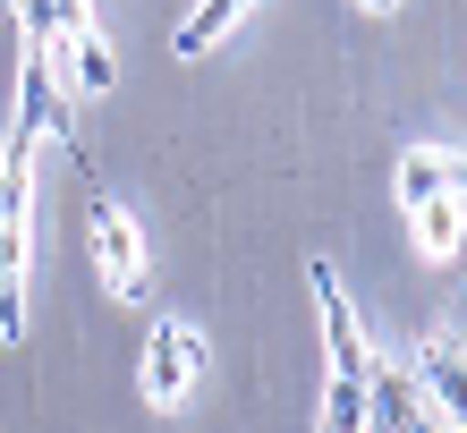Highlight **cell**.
Wrapping results in <instances>:
<instances>
[{
	"label": "cell",
	"mask_w": 467,
	"mask_h": 433,
	"mask_svg": "<svg viewBox=\"0 0 467 433\" xmlns=\"http://www.w3.org/2000/svg\"><path fill=\"white\" fill-rule=\"evenodd\" d=\"M68 137L77 170L94 179L86 145L60 111V86H51V60L26 51L17 68V119H9V153H0V340H26V273H35V137Z\"/></svg>",
	"instance_id": "cell-1"
},
{
	"label": "cell",
	"mask_w": 467,
	"mask_h": 433,
	"mask_svg": "<svg viewBox=\"0 0 467 433\" xmlns=\"http://www.w3.org/2000/svg\"><path fill=\"white\" fill-rule=\"evenodd\" d=\"M315 306H323V433H366L374 340H366V323H357V306H348L332 263H315Z\"/></svg>",
	"instance_id": "cell-2"
},
{
	"label": "cell",
	"mask_w": 467,
	"mask_h": 433,
	"mask_svg": "<svg viewBox=\"0 0 467 433\" xmlns=\"http://www.w3.org/2000/svg\"><path fill=\"white\" fill-rule=\"evenodd\" d=\"M86 247H94V273H102V289L119 297V306H136L145 297V230H136V212L111 196V187H94L86 196Z\"/></svg>",
	"instance_id": "cell-3"
},
{
	"label": "cell",
	"mask_w": 467,
	"mask_h": 433,
	"mask_svg": "<svg viewBox=\"0 0 467 433\" xmlns=\"http://www.w3.org/2000/svg\"><path fill=\"white\" fill-rule=\"evenodd\" d=\"M196 374H204V340L187 332V323H153L145 332V399L161 417H179V399H187Z\"/></svg>",
	"instance_id": "cell-4"
},
{
	"label": "cell",
	"mask_w": 467,
	"mask_h": 433,
	"mask_svg": "<svg viewBox=\"0 0 467 433\" xmlns=\"http://www.w3.org/2000/svg\"><path fill=\"white\" fill-rule=\"evenodd\" d=\"M366 408L391 425V433H459V425L433 417V408H425V391L408 383V374H391V366H374V374H366Z\"/></svg>",
	"instance_id": "cell-5"
},
{
	"label": "cell",
	"mask_w": 467,
	"mask_h": 433,
	"mask_svg": "<svg viewBox=\"0 0 467 433\" xmlns=\"http://www.w3.org/2000/svg\"><path fill=\"white\" fill-rule=\"evenodd\" d=\"M451 187H459V153H442V145H417V153H400V204L451 196Z\"/></svg>",
	"instance_id": "cell-6"
},
{
	"label": "cell",
	"mask_w": 467,
	"mask_h": 433,
	"mask_svg": "<svg viewBox=\"0 0 467 433\" xmlns=\"http://www.w3.org/2000/svg\"><path fill=\"white\" fill-rule=\"evenodd\" d=\"M417 391H425L433 417L459 425V348H451V340H425V348H417Z\"/></svg>",
	"instance_id": "cell-7"
},
{
	"label": "cell",
	"mask_w": 467,
	"mask_h": 433,
	"mask_svg": "<svg viewBox=\"0 0 467 433\" xmlns=\"http://www.w3.org/2000/svg\"><path fill=\"white\" fill-rule=\"evenodd\" d=\"M246 9H255V0H196V9L179 17V60H204V51L222 43L230 26L246 17Z\"/></svg>",
	"instance_id": "cell-8"
},
{
	"label": "cell",
	"mask_w": 467,
	"mask_h": 433,
	"mask_svg": "<svg viewBox=\"0 0 467 433\" xmlns=\"http://www.w3.org/2000/svg\"><path fill=\"white\" fill-rule=\"evenodd\" d=\"M408 222H417L425 263H451V255H459V196H425V204H408Z\"/></svg>",
	"instance_id": "cell-9"
},
{
	"label": "cell",
	"mask_w": 467,
	"mask_h": 433,
	"mask_svg": "<svg viewBox=\"0 0 467 433\" xmlns=\"http://www.w3.org/2000/svg\"><path fill=\"white\" fill-rule=\"evenodd\" d=\"M366 9H400V0H366Z\"/></svg>",
	"instance_id": "cell-10"
},
{
	"label": "cell",
	"mask_w": 467,
	"mask_h": 433,
	"mask_svg": "<svg viewBox=\"0 0 467 433\" xmlns=\"http://www.w3.org/2000/svg\"><path fill=\"white\" fill-rule=\"evenodd\" d=\"M0 9H9V0H0Z\"/></svg>",
	"instance_id": "cell-11"
}]
</instances>
